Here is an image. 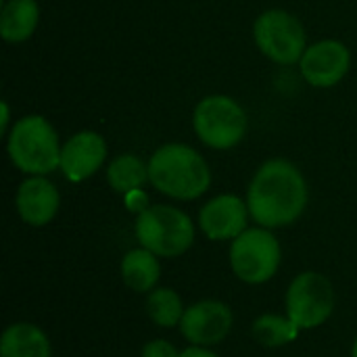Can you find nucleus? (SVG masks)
Segmentation results:
<instances>
[{"label":"nucleus","instance_id":"nucleus-1","mask_svg":"<svg viewBox=\"0 0 357 357\" xmlns=\"http://www.w3.org/2000/svg\"><path fill=\"white\" fill-rule=\"evenodd\" d=\"M247 205L259 226L268 230L289 226L297 222L307 207L305 178L291 161H266L251 180Z\"/></svg>","mask_w":357,"mask_h":357},{"label":"nucleus","instance_id":"nucleus-2","mask_svg":"<svg viewBox=\"0 0 357 357\" xmlns=\"http://www.w3.org/2000/svg\"><path fill=\"white\" fill-rule=\"evenodd\" d=\"M151 184L180 201L199 199L211 184V172L205 159L186 144H163L157 149L149 161Z\"/></svg>","mask_w":357,"mask_h":357},{"label":"nucleus","instance_id":"nucleus-3","mask_svg":"<svg viewBox=\"0 0 357 357\" xmlns=\"http://www.w3.org/2000/svg\"><path fill=\"white\" fill-rule=\"evenodd\" d=\"M8 157L25 174L44 176L61 167V144L42 115L21 117L8 134Z\"/></svg>","mask_w":357,"mask_h":357},{"label":"nucleus","instance_id":"nucleus-4","mask_svg":"<svg viewBox=\"0 0 357 357\" xmlns=\"http://www.w3.org/2000/svg\"><path fill=\"white\" fill-rule=\"evenodd\" d=\"M138 243L157 257H178L195 243L190 218L172 205H151L136 218Z\"/></svg>","mask_w":357,"mask_h":357},{"label":"nucleus","instance_id":"nucleus-5","mask_svg":"<svg viewBox=\"0 0 357 357\" xmlns=\"http://www.w3.org/2000/svg\"><path fill=\"white\" fill-rule=\"evenodd\" d=\"M192 126L201 142L211 149L226 151L236 146L247 134V113L230 96L213 94L203 98L192 115Z\"/></svg>","mask_w":357,"mask_h":357},{"label":"nucleus","instance_id":"nucleus-6","mask_svg":"<svg viewBox=\"0 0 357 357\" xmlns=\"http://www.w3.org/2000/svg\"><path fill=\"white\" fill-rule=\"evenodd\" d=\"M280 257V243L268 228H247L230 247V268L247 284L268 282L278 272Z\"/></svg>","mask_w":357,"mask_h":357},{"label":"nucleus","instance_id":"nucleus-7","mask_svg":"<svg viewBox=\"0 0 357 357\" xmlns=\"http://www.w3.org/2000/svg\"><path fill=\"white\" fill-rule=\"evenodd\" d=\"M253 33L259 50L280 65H293L301 61L303 52L307 50L301 21L280 8L261 13L255 21Z\"/></svg>","mask_w":357,"mask_h":357},{"label":"nucleus","instance_id":"nucleus-8","mask_svg":"<svg viewBox=\"0 0 357 357\" xmlns=\"http://www.w3.org/2000/svg\"><path fill=\"white\" fill-rule=\"evenodd\" d=\"M335 310V289L318 272L299 274L287 291V316L301 328L322 326Z\"/></svg>","mask_w":357,"mask_h":357},{"label":"nucleus","instance_id":"nucleus-9","mask_svg":"<svg viewBox=\"0 0 357 357\" xmlns=\"http://www.w3.org/2000/svg\"><path fill=\"white\" fill-rule=\"evenodd\" d=\"M232 322L234 316L226 303L207 299L186 307L180 322V333L188 343L197 347H211L230 335Z\"/></svg>","mask_w":357,"mask_h":357},{"label":"nucleus","instance_id":"nucleus-10","mask_svg":"<svg viewBox=\"0 0 357 357\" xmlns=\"http://www.w3.org/2000/svg\"><path fill=\"white\" fill-rule=\"evenodd\" d=\"M351 65L347 46L339 40H322L312 44L301 56V73L316 88H331L339 84Z\"/></svg>","mask_w":357,"mask_h":357},{"label":"nucleus","instance_id":"nucleus-11","mask_svg":"<svg viewBox=\"0 0 357 357\" xmlns=\"http://www.w3.org/2000/svg\"><path fill=\"white\" fill-rule=\"evenodd\" d=\"M249 205L234 195H220L207 201L199 213V226L211 241H234L247 230Z\"/></svg>","mask_w":357,"mask_h":357},{"label":"nucleus","instance_id":"nucleus-12","mask_svg":"<svg viewBox=\"0 0 357 357\" xmlns=\"http://www.w3.org/2000/svg\"><path fill=\"white\" fill-rule=\"evenodd\" d=\"M107 157V144L96 132H77L61 149V169L71 182H82L96 174Z\"/></svg>","mask_w":357,"mask_h":357},{"label":"nucleus","instance_id":"nucleus-13","mask_svg":"<svg viewBox=\"0 0 357 357\" xmlns=\"http://www.w3.org/2000/svg\"><path fill=\"white\" fill-rule=\"evenodd\" d=\"M61 197L54 184L42 176L27 178L17 190V211L29 226H46L59 211Z\"/></svg>","mask_w":357,"mask_h":357},{"label":"nucleus","instance_id":"nucleus-14","mask_svg":"<svg viewBox=\"0 0 357 357\" xmlns=\"http://www.w3.org/2000/svg\"><path fill=\"white\" fill-rule=\"evenodd\" d=\"M0 357H52L50 341L29 322L10 324L0 341Z\"/></svg>","mask_w":357,"mask_h":357},{"label":"nucleus","instance_id":"nucleus-15","mask_svg":"<svg viewBox=\"0 0 357 357\" xmlns=\"http://www.w3.org/2000/svg\"><path fill=\"white\" fill-rule=\"evenodd\" d=\"M161 276V266L157 255L149 249H132L121 259V278L126 287L134 293H151L155 291Z\"/></svg>","mask_w":357,"mask_h":357},{"label":"nucleus","instance_id":"nucleus-16","mask_svg":"<svg viewBox=\"0 0 357 357\" xmlns=\"http://www.w3.org/2000/svg\"><path fill=\"white\" fill-rule=\"evenodd\" d=\"M38 19L40 8L36 0H8L0 17V33L6 42H23L36 31Z\"/></svg>","mask_w":357,"mask_h":357},{"label":"nucleus","instance_id":"nucleus-17","mask_svg":"<svg viewBox=\"0 0 357 357\" xmlns=\"http://www.w3.org/2000/svg\"><path fill=\"white\" fill-rule=\"evenodd\" d=\"M107 180L115 192L128 195L149 182V163L134 155H119L107 169Z\"/></svg>","mask_w":357,"mask_h":357},{"label":"nucleus","instance_id":"nucleus-18","mask_svg":"<svg viewBox=\"0 0 357 357\" xmlns=\"http://www.w3.org/2000/svg\"><path fill=\"white\" fill-rule=\"evenodd\" d=\"M253 339L264 345V347H282L291 341L297 339V335L301 333V328L287 316H274V314H266L259 316L253 322Z\"/></svg>","mask_w":357,"mask_h":357},{"label":"nucleus","instance_id":"nucleus-19","mask_svg":"<svg viewBox=\"0 0 357 357\" xmlns=\"http://www.w3.org/2000/svg\"><path fill=\"white\" fill-rule=\"evenodd\" d=\"M184 312V303L174 289H155L146 297V314L161 328L180 326Z\"/></svg>","mask_w":357,"mask_h":357},{"label":"nucleus","instance_id":"nucleus-20","mask_svg":"<svg viewBox=\"0 0 357 357\" xmlns=\"http://www.w3.org/2000/svg\"><path fill=\"white\" fill-rule=\"evenodd\" d=\"M180 354L182 351H178L172 343L163 339L151 341L142 347V357H180Z\"/></svg>","mask_w":357,"mask_h":357},{"label":"nucleus","instance_id":"nucleus-21","mask_svg":"<svg viewBox=\"0 0 357 357\" xmlns=\"http://www.w3.org/2000/svg\"><path fill=\"white\" fill-rule=\"evenodd\" d=\"M126 207L132 211V213H142V211H146L149 207H151V203H149V197H146V192L142 190V188H136V190H130L128 195H126Z\"/></svg>","mask_w":357,"mask_h":357},{"label":"nucleus","instance_id":"nucleus-22","mask_svg":"<svg viewBox=\"0 0 357 357\" xmlns=\"http://www.w3.org/2000/svg\"><path fill=\"white\" fill-rule=\"evenodd\" d=\"M180 357H218L213 351H209L207 347H197V345H190L188 349H184Z\"/></svg>","mask_w":357,"mask_h":357},{"label":"nucleus","instance_id":"nucleus-23","mask_svg":"<svg viewBox=\"0 0 357 357\" xmlns=\"http://www.w3.org/2000/svg\"><path fill=\"white\" fill-rule=\"evenodd\" d=\"M8 119H10V113H8V105L2 102V119H0V130L6 132L8 130Z\"/></svg>","mask_w":357,"mask_h":357},{"label":"nucleus","instance_id":"nucleus-24","mask_svg":"<svg viewBox=\"0 0 357 357\" xmlns=\"http://www.w3.org/2000/svg\"><path fill=\"white\" fill-rule=\"evenodd\" d=\"M351 357H357V339L356 343H354V349H351Z\"/></svg>","mask_w":357,"mask_h":357}]
</instances>
